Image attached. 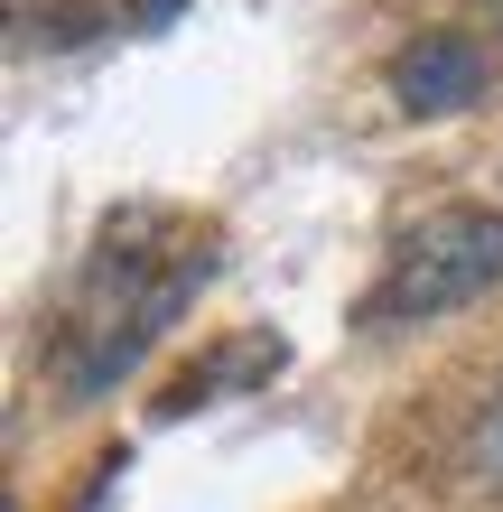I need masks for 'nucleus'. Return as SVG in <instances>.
<instances>
[{
	"instance_id": "7ed1b4c3",
	"label": "nucleus",
	"mask_w": 503,
	"mask_h": 512,
	"mask_svg": "<svg viewBox=\"0 0 503 512\" xmlns=\"http://www.w3.org/2000/svg\"><path fill=\"white\" fill-rule=\"evenodd\" d=\"M457 466H466V485H476V494H503V382L485 391V410H476V429H466Z\"/></svg>"
},
{
	"instance_id": "f03ea898",
	"label": "nucleus",
	"mask_w": 503,
	"mask_h": 512,
	"mask_svg": "<svg viewBox=\"0 0 503 512\" xmlns=\"http://www.w3.org/2000/svg\"><path fill=\"white\" fill-rule=\"evenodd\" d=\"M485 75H494V56L476 38L429 28V38H410L392 56V103L410 112V122H448V112H476L485 103Z\"/></svg>"
},
{
	"instance_id": "20e7f679",
	"label": "nucleus",
	"mask_w": 503,
	"mask_h": 512,
	"mask_svg": "<svg viewBox=\"0 0 503 512\" xmlns=\"http://www.w3.org/2000/svg\"><path fill=\"white\" fill-rule=\"evenodd\" d=\"M494 56H503V38H494Z\"/></svg>"
},
{
	"instance_id": "f257e3e1",
	"label": "nucleus",
	"mask_w": 503,
	"mask_h": 512,
	"mask_svg": "<svg viewBox=\"0 0 503 512\" xmlns=\"http://www.w3.org/2000/svg\"><path fill=\"white\" fill-rule=\"evenodd\" d=\"M485 289H503V205H429L392 243V270L373 289V326L457 317Z\"/></svg>"
}]
</instances>
